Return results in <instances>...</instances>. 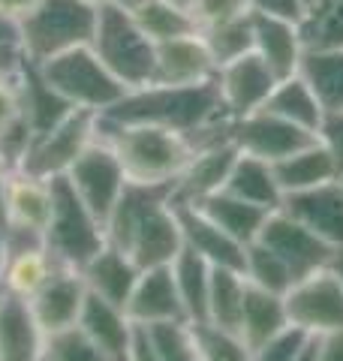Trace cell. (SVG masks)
Listing matches in <instances>:
<instances>
[{
  "label": "cell",
  "mask_w": 343,
  "mask_h": 361,
  "mask_svg": "<svg viewBox=\"0 0 343 361\" xmlns=\"http://www.w3.org/2000/svg\"><path fill=\"white\" fill-rule=\"evenodd\" d=\"M139 274H142V268L133 262V256L109 241L100 247V253H94L82 265V277L88 283V292L118 304L124 310H127V301L133 295V286H136V280H139Z\"/></svg>",
  "instance_id": "24"
},
{
  "label": "cell",
  "mask_w": 343,
  "mask_h": 361,
  "mask_svg": "<svg viewBox=\"0 0 343 361\" xmlns=\"http://www.w3.org/2000/svg\"><path fill=\"white\" fill-rule=\"evenodd\" d=\"M6 175H9V169L0 163V229H6V211H4V199H6Z\"/></svg>",
  "instance_id": "52"
},
{
  "label": "cell",
  "mask_w": 343,
  "mask_h": 361,
  "mask_svg": "<svg viewBox=\"0 0 343 361\" xmlns=\"http://www.w3.org/2000/svg\"><path fill=\"white\" fill-rule=\"evenodd\" d=\"M61 268L45 247L40 232L4 229V256H0V292L18 298H33Z\"/></svg>",
  "instance_id": "11"
},
{
  "label": "cell",
  "mask_w": 343,
  "mask_h": 361,
  "mask_svg": "<svg viewBox=\"0 0 343 361\" xmlns=\"http://www.w3.org/2000/svg\"><path fill=\"white\" fill-rule=\"evenodd\" d=\"M45 331L28 298L0 292V361H42Z\"/></svg>",
  "instance_id": "23"
},
{
  "label": "cell",
  "mask_w": 343,
  "mask_h": 361,
  "mask_svg": "<svg viewBox=\"0 0 343 361\" xmlns=\"http://www.w3.org/2000/svg\"><path fill=\"white\" fill-rule=\"evenodd\" d=\"M316 353H319V361H343V329L319 334L316 337Z\"/></svg>",
  "instance_id": "48"
},
{
  "label": "cell",
  "mask_w": 343,
  "mask_h": 361,
  "mask_svg": "<svg viewBox=\"0 0 343 361\" xmlns=\"http://www.w3.org/2000/svg\"><path fill=\"white\" fill-rule=\"evenodd\" d=\"M247 295V277L238 268H214L211 271V289H208V313L205 322H214L220 329L238 331Z\"/></svg>",
  "instance_id": "36"
},
{
  "label": "cell",
  "mask_w": 343,
  "mask_h": 361,
  "mask_svg": "<svg viewBox=\"0 0 343 361\" xmlns=\"http://www.w3.org/2000/svg\"><path fill=\"white\" fill-rule=\"evenodd\" d=\"M299 73L311 85L319 106L331 111H343V49H325V51H304Z\"/></svg>",
  "instance_id": "34"
},
{
  "label": "cell",
  "mask_w": 343,
  "mask_h": 361,
  "mask_svg": "<svg viewBox=\"0 0 343 361\" xmlns=\"http://www.w3.org/2000/svg\"><path fill=\"white\" fill-rule=\"evenodd\" d=\"M187 331L199 361H253V349L232 329H220L214 322H193Z\"/></svg>",
  "instance_id": "38"
},
{
  "label": "cell",
  "mask_w": 343,
  "mask_h": 361,
  "mask_svg": "<svg viewBox=\"0 0 343 361\" xmlns=\"http://www.w3.org/2000/svg\"><path fill=\"white\" fill-rule=\"evenodd\" d=\"M148 331H151L154 346L163 361H199L187 325H154Z\"/></svg>",
  "instance_id": "43"
},
{
  "label": "cell",
  "mask_w": 343,
  "mask_h": 361,
  "mask_svg": "<svg viewBox=\"0 0 343 361\" xmlns=\"http://www.w3.org/2000/svg\"><path fill=\"white\" fill-rule=\"evenodd\" d=\"M90 49L127 90L154 82L157 42L145 37L127 6H100Z\"/></svg>",
  "instance_id": "5"
},
{
  "label": "cell",
  "mask_w": 343,
  "mask_h": 361,
  "mask_svg": "<svg viewBox=\"0 0 343 361\" xmlns=\"http://www.w3.org/2000/svg\"><path fill=\"white\" fill-rule=\"evenodd\" d=\"M304 51L343 49V0H313L299 18Z\"/></svg>",
  "instance_id": "37"
},
{
  "label": "cell",
  "mask_w": 343,
  "mask_h": 361,
  "mask_svg": "<svg viewBox=\"0 0 343 361\" xmlns=\"http://www.w3.org/2000/svg\"><path fill=\"white\" fill-rule=\"evenodd\" d=\"M217 78V61L211 58L205 37L199 30L184 33V37L157 42V61H154V82L151 85H205Z\"/></svg>",
  "instance_id": "15"
},
{
  "label": "cell",
  "mask_w": 343,
  "mask_h": 361,
  "mask_svg": "<svg viewBox=\"0 0 343 361\" xmlns=\"http://www.w3.org/2000/svg\"><path fill=\"white\" fill-rule=\"evenodd\" d=\"M307 341H311V334H304L301 329L289 325V329H283L277 337H271V341L256 346L253 361H295Z\"/></svg>",
  "instance_id": "44"
},
{
  "label": "cell",
  "mask_w": 343,
  "mask_h": 361,
  "mask_svg": "<svg viewBox=\"0 0 343 361\" xmlns=\"http://www.w3.org/2000/svg\"><path fill=\"white\" fill-rule=\"evenodd\" d=\"M328 268H331V271H335V274H337V280H340V283H343V247H340V250H335V256H331V262H328Z\"/></svg>",
  "instance_id": "54"
},
{
  "label": "cell",
  "mask_w": 343,
  "mask_h": 361,
  "mask_svg": "<svg viewBox=\"0 0 343 361\" xmlns=\"http://www.w3.org/2000/svg\"><path fill=\"white\" fill-rule=\"evenodd\" d=\"M172 4H175V6H181V9H187V13H190V6L196 4V0H172Z\"/></svg>",
  "instance_id": "56"
},
{
  "label": "cell",
  "mask_w": 343,
  "mask_h": 361,
  "mask_svg": "<svg viewBox=\"0 0 343 361\" xmlns=\"http://www.w3.org/2000/svg\"><path fill=\"white\" fill-rule=\"evenodd\" d=\"M78 329H82L90 341H94L102 353L112 361H127L130 346H133V334L136 325L127 316V310L112 304L106 298L88 292V298L82 304V313H78Z\"/></svg>",
  "instance_id": "25"
},
{
  "label": "cell",
  "mask_w": 343,
  "mask_h": 361,
  "mask_svg": "<svg viewBox=\"0 0 343 361\" xmlns=\"http://www.w3.org/2000/svg\"><path fill=\"white\" fill-rule=\"evenodd\" d=\"M256 241L271 247L283 259L286 268L292 271V280H301L307 274H316V271L328 268L331 256H335V247H328L319 235H313L301 220H295L283 208L268 214Z\"/></svg>",
  "instance_id": "12"
},
{
  "label": "cell",
  "mask_w": 343,
  "mask_h": 361,
  "mask_svg": "<svg viewBox=\"0 0 343 361\" xmlns=\"http://www.w3.org/2000/svg\"><path fill=\"white\" fill-rule=\"evenodd\" d=\"M66 180L73 184L78 199L106 226L114 202H118L124 187H127V172H124L118 154L112 151V145L97 135V139L78 154V160L70 166Z\"/></svg>",
  "instance_id": "10"
},
{
  "label": "cell",
  "mask_w": 343,
  "mask_h": 361,
  "mask_svg": "<svg viewBox=\"0 0 343 361\" xmlns=\"http://www.w3.org/2000/svg\"><path fill=\"white\" fill-rule=\"evenodd\" d=\"M289 325L304 334L319 337L343 329V283L331 268L295 280L283 295Z\"/></svg>",
  "instance_id": "9"
},
{
  "label": "cell",
  "mask_w": 343,
  "mask_h": 361,
  "mask_svg": "<svg viewBox=\"0 0 343 361\" xmlns=\"http://www.w3.org/2000/svg\"><path fill=\"white\" fill-rule=\"evenodd\" d=\"M100 135V115L88 109H73L61 123H54L52 130L33 135L28 145V154L18 169L37 175V178H61L70 172V166L78 160L90 142Z\"/></svg>",
  "instance_id": "8"
},
{
  "label": "cell",
  "mask_w": 343,
  "mask_h": 361,
  "mask_svg": "<svg viewBox=\"0 0 343 361\" xmlns=\"http://www.w3.org/2000/svg\"><path fill=\"white\" fill-rule=\"evenodd\" d=\"M88 4H94V6H127L130 0H88Z\"/></svg>",
  "instance_id": "55"
},
{
  "label": "cell",
  "mask_w": 343,
  "mask_h": 361,
  "mask_svg": "<svg viewBox=\"0 0 343 361\" xmlns=\"http://www.w3.org/2000/svg\"><path fill=\"white\" fill-rule=\"evenodd\" d=\"M340 184H343V175H340Z\"/></svg>",
  "instance_id": "58"
},
{
  "label": "cell",
  "mask_w": 343,
  "mask_h": 361,
  "mask_svg": "<svg viewBox=\"0 0 343 361\" xmlns=\"http://www.w3.org/2000/svg\"><path fill=\"white\" fill-rule=\"evenodd\" d=\"M226 118L229 115L220 103L217 78L187 87H172V85L133 87L112 109L100 115V121L106 123H154V127L178 130L190 135V139Z\"/></svg>",
  "instance_id": "2"
},
{
  "label": "cell",
  "mask_w": 343,
  "mask_h": 361,
  "mask_svg": "<svg viewBox=\"0 0 343 361\" xmlns=\"http://www.w3.org/2000/svg\"><path fill=\"white\" fill-rule=\"evenodd\" d=\"M127 361H163L154 346V337L148 329H142V325H136V334H133V346H130V355Z\"/></svg>",
  "instance_id": "47"
},
{
  "label": "cell",
  "mask_w": 343,
  "mask_h": 361,
  "mask_svg": "<svg viewBox=\"0 0 343 361\" xmlns=\"http://www.w3.org/2000/svg\"><path fill=\"white\" fill-rule=\"evenodd\" d=\"M21 61H25V54H21V49H0V75H9L16 73Z\"/></svg>",
  "instance_id": "50"
},
{
  "label": "cell",
  "mask_w": 343,
  "mask_h": 361,
  "mask_svg": "<svg viewBox=\"0 0 343 361\" xmlns=\"http://www.w3.org/2000/svg\"><path fill=\"white\" fill-rule=\"evenodd\" d=\"M196 205L208 214V217L220 226V229L226 235H232V238L238 244H253L259 238V232H262V226H265L268 220V214L265 208H259V205H250V202L244 199H238L232 193H226V190H220V193H214L208 199H202L196 202Z\"/></svg>",
  "instance_id": "32"
},
{
  "label": "cell",
  "mask_w": 343,
  "mask_h": 361,
  "mask_svg": "<svg viewBox=\"0 0 343 361\" xmlns=\"http://www.w3.org/2000/svg\"><path fill=\"white\" fill-rule=\"evenodd\" d=\"M199 33L205 37V45H208L211 58L217 61V70H220L229 61H238L253 51V13L244 18L226 21V25L199 30Z\"/></svg>",
  "instance_id": "40"
},
{
  "label": "cell",
  "mask_w": 343,
  "mask_h": 361,
  "mask_svg": "<svg viewBox=\"0 0 343 361\" xmlns=\"http://www.w3.org/2000/svg\"><path fill=\"white\" fill-rule=\"evenodd\" d=\"M283 329H289L283 295H274V292L256 289L247 283L241 322H238V334L244 337V343L250 349H256L265 341H271V337H277Z\"/></svg>",
  "instance_id": "31"
},
{
  "label": "cell",
  "mask_w": 343,
  "mask_h": 361,
  "mask_svg": "<svg viewBox=\"0 0 343 361\" xmlns=\"http://www.w3.org/2000/svg\"><path fill=\"white\" fill-rule=\"evenodd\" d=\"M319 139L325 142V148L331 151L337 163V172L343 175V111H331L325 115L323 127H319Z\"/></svg>",
  "instance_id": "45"
},
{
  "label": "cell",
  "mask_w": 343,
  "mask_h": 361,
  "mask_svg": "<svg viewBox=\"0 0 343 361\" xmlns=\"http://www.w3.org/2000/svg\"><path fill=\"white\" fill-rule=\"evenodd\" d=\"M21 106H25V118L30 123L33 135L52 130L54 123H61L73 111V106L57 94V90L45 82L40 66L33 61H21Z\"/></svg>",
  "instance_id": "30"
},
{
  "label": "cell",
  "mask_w": 343,
  "mask_h": 361,
  "mask_svg": "<svg viewBox=\"0 0 343 361\" xmlns=\"http://www.w3.org/2000/svg\"><path fill=\"white\" fill-rule=\"evenodd\" d=\"M313 139H319V135L295 127V123L271 115L265 109L229 121V142L241 154L259 157V160H265L271 166L280 163L283 157L301 151L304 145H311Z\"/></svg>",
  "instance_id": "13"
},
{
  "label": "cell",
  "mask_w": 343,
  "mask_h": 361,
  "mask_svg": "<svg viewBox=\"0 0 343 361\" xmlns=\"http://www.w3.org/2000/svg\"><path fill=\"white\" fill-rule=\"evenodd\" d=\"M21 66L9 75H0V163L18 169L28 154L33 130L21 106Z\"/></svg>",
  "instance_id": "26"
},
{
  "label": "cell",
  "mask_w": 343,
  "mask_h": 361,
  "mask_svg": "<svg viewBox=\"0 0 343 361\" xmlns=\"http://www.w3.org/2000/svg\"><path fill=\"white\" fill-rule=\"evenodd\" d=\"M88 298V283L78 268H57L54 274L45 280V286L30 298V310L37 316L45 334L70 329L78 322L82 304Z\"/></svg>",
  "instance_id": "18"
},
{
  "label": "cell",
  "mask_w": 343,
  "mask_h": 361,
  "mask_svg": "<svg viewBox=\"0 0 343 361\" xmlns=\"http://www.w3.org/2000/svg\"><path fill=\"white\" fill-rule=\"evenodd\" d=\"M42 361H112V358L78 325H70V329L45 334Z\"/></svg>",
  "instance_id": "41"
},
{
  "label": "cell",
  "mask_w": 343,
  "mask_h": 361,
  "mask_svg": "<svg viewBox=\"0 0 343 361\" xmlns=\"http://www.w3.org/2000/svg\"><path fill=\"white\" fill-rule=\"evenodd\" d=\"M253 51L268 63V70L277 78L299 73L304 58L299 21L283 18V16H268V13H253Z\"/></svg>",
  "instance_id": "21"
},
{
  "label": "cell",
  "mask_w": 343,
  "mask_h": 361,
  "mask_svg": "<svg viewBox=\"0 0 343 361\" xmlns=\"http://www.w3.org/2000/svg\"><path fill=\"white\" fill-rule=\"evenodd\" d=\"M0 49H21V18L0 9Z\"/></svg>",
  "instance_id": "49"
},
{
  "label": "cell",
  "mask_w": 343,
  "mask_h": 361,
  "mask_svg": "<svg viewBox=\"0 0 343 361\" xmlns=\"http://www.w3.org/2000/svg\"><path fill=\"white\" fill-rule=\"evenodd\" d=\"M262 109L295 123V127L307 130V133H313V135H319V127H323V121H325V109L319 106L316 94L311 90V85L304 82L301 73L277 78V85H274V90L268 94Z\"/></svg>",
  "instance_id": "28"
},
{
  "label": "cell",
  "mask_w": 343,
  "mask_h": 361,
  "mask_svg": "<svg viewBox=\"0 0 343 361\" xmlns=\"http://www.w3.org/2000/svg\"><path fill=\"white\" fill-rule=\"evenodd\" d=\"M295 361H319V353H316V337H311V341L304 343V349L299 353V358Z\"/></svg>",
  "instance_id": "53"
},
{
  "label": "cell",
  "mask_w": 343,
  "mask_h": 361,
  "mask_svg": "<svg viewBox=\"0 0 343 361\" xmlns=\"http://www.w3.org/2000/svg\"><path fill=\"white\" fill-rule=\"evenodd\" d=\"M184 235V247L199 253L211 268H238L244 265V244H238L232 235H226L199 205L190 202H172Z\"/></svg>",
  "instance_id": "17"
},
{
  "label": "cell",
  "mask_w": 343,
  "mask_h": 361,
  "mask_svg": "<svg viewBox=\"0 0 343 361\" xmlns=\"http://www.w3.org/2000/svg\"><path fill=\"white\" fill-rule=\"evenodd\" d=\"M241 274L247 277L250 286L274 292V295H286V292H289V286L295 283V280H292V271L286 268V262L271 250V247L262 244V241H253V244L244 247Z\"/></svg>",
  "instance_id": "39"
},
{
  "label": "cell",
  "mask_w": 343,
  "mask_h": 361,
  "mask_svg": "<svg viewBox=\"0 0 343 361\" xmlns=\"http://www.w3.org/2000/svg\"><path fill=\"white\" fill-rule=\"evenodd\" d=\"M100 139L112 145L127 172V180L169 184L175 180L190 157L196 154L190 135L154 123H106L100 121Z\"/></svg>",
  "instance_id": "3"
},
{
  "label": "cell",
  "mask_w": 343,
  "mask_h": 361,
  "mask_svg": "<svg viewBox=\"0 0 343 361\" xmlns=\"http://www.w3.org/2000/svg\"><path fill=\"white\" fill-rule=\"evenodd\" d=\"M4 211L6 229H25L42 235L52 214V180L30 175L25 169H9Z\"/></svg>",
  "instance_id": "22"
},
{
  "label": "cell",
  "mask_w": 343,
  "mask_h": 361,
  "mask_svg": "<svg viewBox=\"0 0 343 361\" xmlns=\"http://www.w3.org/2000/svg\"><path fill=\"white\" fill-rule=\"evenodd\" d=\"M274 85H277V75L268 70V63L256 51H250L238 61H229L226 66L217 70L220 103L232 121L250 115V111H259L265 106Z\"/></svg>",
  "instance_id": "14"
},
{
  "label": "cell",
  "mask_w": 343,
  "mask_h": 361,
  "mask_svg": "<svg viewBox=\"0 0 343 361\" xmlns=\"http://www.w3.org/2000/svg\"><path fill=\"white\" fill-rule=\"evenodd\" d=\"M283 211H289L295 220H301L313 235H319L328 247H343V184L328 180L313 190L289 193L283 199Z\"/></svg>",
  "instance_id": "19"
},
{
  "label": "cell",
  "mask_w": 343,
  "mask_h": 361,
  "mask_svg": "<svg viewBox=\"0 0 343 361\" xmlns=\"http://www.w3.org/2000/svg\"><path fill=\"white\" fill-rule=\"evenodd\" d=\"M42 238L57 265L78 271L106 244V226L78 199L66 175L52 178V214Z\"/></svg>",
  "instance_id": "6"
},
{
  "label": "cell",
  "mask_w": 343,
  "mask_h": 361,
  "mask_svg": "<svg viewBox=\"0 0 343 361\" xmlns=\"http://www.w3.org/2000/svg\"><path fill=\"white\" fill-rule=\"evenodd\" d=\"M274 175L280 180L283 199L289 193H301V190H313L328 180H337V163L331 151L325 148L323 139H313L311 145H304L301 151H295L289 157H283L280 163H274Z\"/></svg>",
  "instance_id": "27"
},
{
  "label": "cell",
  "mask_w": 343,
  "mask_h": 361,
  "mask_svg": "<svg viewBox=\"0 0 343 361\" xmlns=\"http://www.w3.org/2000/svg\"><path fill=\"white\" fill-rule=\"evenodd\" d=\"M172 277H175L181 304H184L187 313V325L193 322H205V313H208V289H211V265L205 262L199 253L193 250H181L175 256V262L169 265Z\"/></svg>",
  "instance_id": "33"
},
{
  "label": "cell",
  "mask_w": 343,
  "mask_h": 361,
  "mask_svg": "<svg viewBox=\"0 0 343 361\" xmlns=\"http://www.w3.org/2000/svg\"><path fill=\"white\" fill-rule=\"evenodd\" d=\"M253 13V4L250 0H196L190 6V16L196 21V30H208L217 25H226V21L244 18Z\"/></svg>",
  "instance_id": "42"
},
{
  "label": "cell",
  "mask_w": 343,
  "mask_h": 361,
  "mask_svg": "<svg viewBox=\"0 0 343 361\" xmlns=\"http://www.w3.org/2000/svg\"><path fill=\"white\" fill-rule=\"evenodd\" d=\"M253 13H268V16H283L299 21L304 13V0H250Z\"/></svg>",
  "instance_id": "46"
},
{
  "label": "cell",
  "mask_w": 343,
  "mask_h": 361,
  "mask_svg": "<svg viewBox=\"0 0 343 361\" xmlns=\"http://www.w3.org/2000/svg\"><path fill=\"white\" fill-rule=\"evenodd\" d=\"M97 13L100 6L88 0H37V6L21 16V54L42 63L78 45H90Z\"/></svg>",
  "instance_id": "4"
},
{
  "label": "cell",
  "mask_w": 343,
  "mask_h": 361,
  "mask_svg": "<svg viewBox=\"0 0 343 361\" xmlns=\"http://www.w3.org/2000/svg\"><path fill=\"white\" fill-rule=\"evenodd\" d=\"M223 190L265 211H277L283 205V190L277 175H274V166L241 151H238V160L232 166V172H229Z\"/></svg>",
  "instance_id": "29"
},
{
  "label": "cell",
  "mask_w": 343,
  "mask_h": 361,
  "mask_svg": "<svg viewBox=\"0 0 343 361\" xmlns=\"http://www.w3.org/2000/svg\"><path fill=\"white\" fill-rule=\"evenodd\" d=\"M172 196H175V180L169 184L127 180L106 220V241L127 250L142 271L172 265L184 250V235Z\"/></svg>",
  "instance_id": "1"
},
{
  "label": "cell",
  "mask_w": 343,
  "mask_h": 361,
  "mask_svg": "<svg viewBox=\"0 0 343 361\" xmlns=\"http://www.w3.org/2000/svg\"><path fill=\"white\" fill-rule=\"evenodd\" d=\"M33 6H37V0H0V9L9 16H18V18L28 16Z\"/></svg>",
  "instance_id": "51"
},
{
  "label": "cell",
  "mask_w": 343,
  "mask_h": 361,
  "mask_svg": "<svg viewBox=\"0 0 343 361\" xmlns=\"http://www.w3.org/2000/svg\"><path fill=\"white\" fill-rule=\"evenodd\" d=\"M235 160H238V148L232 142H217V145H208V148H199L190 157L184 172L175 178V196H172V202L196 205V202L220 193Z\"/></svg>",
  "instance_id": "20"
},
{
  "label": "cell",
  "mask_w": 343,
  "mask_h": 361,
  "mask_svg": "<svg viewBox=\"0 0 343 361\" xmlns=\"http://www.w3.org/2000/svg\"><path fill=\"white\" fill-rule=\"evenodd\" d=\"M127 316L133 325L154 329V325H187V313L181 304L175 277L169 265L145 268L133 286V295L127 301Z\"/></svg>",
  "instance_id": "16"
},
{
  "label": "cell",
  "mask_w": 343,
  "mask_h": 361,
  "mask_svg": "<svg viewBox=\"0 0 343 361\" xmlns=\"http://www.w3.org/2000/svg\"><path fill=\"white\" fill-rule=\"evenodd\" d=\"M37 66L45 82L73 109H88L102 115L127 94V87L112 75V70L97 58L90 45H78V49H70Z\"/></svg>",
  "instance_id": "7"
},
{
  "label": "cell",
  "mask_w": 343,
  "mask_h": 361,
  "mask_svg": "<svg viewBox=\"0 0 343 361\" xmlns=\"http://www.w3.org/2000/svg\"><path fill=\"white\" fill-rule=\"evenodd\" d=\"M307 4H313V0H304V6H307Z\"/></svg>",
  "instance_id": "57"
},
{
  "label": "cell",
  "mask_w": 343,
  "mask_h": 361,
  "mask_svg": "<svg viewBox=\"0 0 343 361\" xmlns=\"http://www.w3.org/2000/svg\"><path fill=\"white\" fill-rule=\"evenodd\" d=\"M127 9L151 42H166L196 30L193 16L187 9L175 6L172 0H130Z\"/></svg>",
  "instance_id": "35"
}]
</instances>
